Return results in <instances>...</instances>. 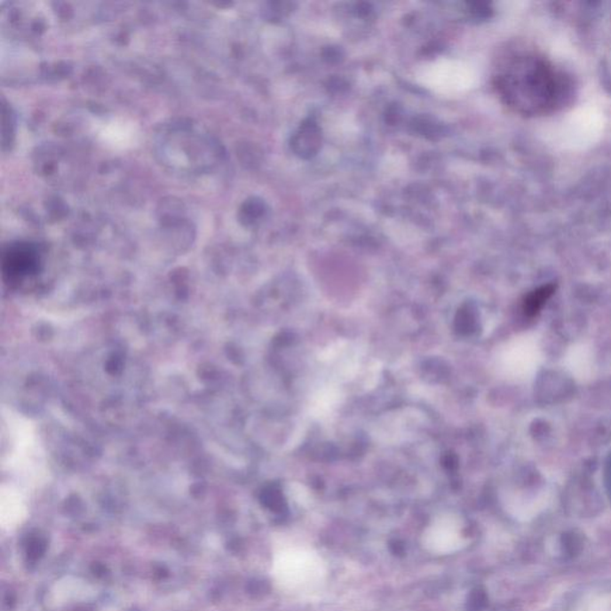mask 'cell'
<instances>
[{
	"label": "cell",
	"instance_id": "6da1fadb",
	"mask_svg": "<svg viewBox=\"0 0 611 611\" xmlns=\"http://www.w3.org/2000/svg\"><path fill=\"white\" fill-rule=\"evenodd\" d=\"M501 86L512 107L535 116L564 106L571 93L567 76L535 53L512 57L502 73Z\"/></svg>",
	"mask_w": 611,
	"mask_h": 611
},
{
	"label": "cell",
	"instance_id": "3957f363",
	"mask_svg": "<svg viewBox=\"0 0 611 611\" xmlns=\"http://www.w3.org/2000/svg\"><path fill=\"white\" fill-rule=\"evenodd\" d=\"M463 528V522L457 516H439L423 531V547L429 553L436 555L456 553L464 546Z\"/></svg>",
	"mask_w": 611,
	"mask_h": 611
},
{
	"label": "cell",
	"instance_id": "5b68a950",
	"mask_svg": "<svg viewBox=\"0 0 611 611\" xmlns=\"http://www.w3.org/2000/svg\"><path fill=\"white\" fill-rule=\"evenodd\" d=\"M44 551H46V541L41 537H31L27 548L28 558L37 560L38 558L43 557Z\"/></svg>",
	"mask_w": 611,
	"mask_h": 611
},
{
	"label": "cell",
	"instance_id": "277c9868",
	"mask_svg": "<svg viewBox=\"0 0 611 611\" xmlns=\"http://www.w3.org/2000/svg\"><path fill=\"white\" fill-rule=\"evenodd\" d=\"M554 290V286H546L533 291L524 301V311H526V313L530 315V317L539 313L548 298L553 295Z\"/></svg>",
	"mask_w": 611,
	"mask_h": 611
},
{
	"label": "cell",
	"instance_id": "7a4b0ae2",
	"mask_svg": "<svg viewBox=\"0 0 611 611\" xmlns=\"http://www.w3.org/2000/svg\"><path fill=\"white\" fill-rule=\"evenodd\" d=\"M279 584L298 596L311 595L324 585L328 566L310 547L297 546L281 551L275 562Z\"/></svg>",
	"mask_w": 611,
	"mask_h": 611
}]
</instances>
